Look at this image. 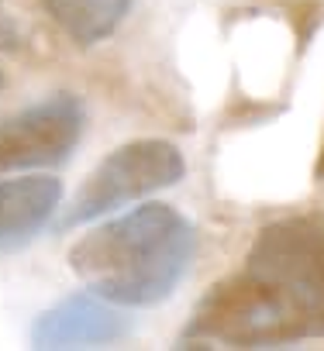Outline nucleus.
<instances>
[{
  "instance_id": "f257e3e1",
  "label": "nucleus",
  "mask_w": 324,
  "mask_h": 351,
  "mask_svg": "<svg viewBox=\"0 0 324 351\" xmlns=\"http://www.w3.org/2000/svg\"><path fill=\"white\" fill-rule=\"evenodd\" d=\"M324 337V217H286L259 231L242 269L194 310L183 348H276Z\"/></svg>"
},
{
  "instance_id": "f03ea898",
  "label": "nucleus",
  "mask_w": 324,
  "mask_h": 351,
  "mask_svg": "<svg viewBox=\"0 0 324 351\" xmlns=\"http://www.w3.org/2000/svg\"><path fill=\"white\" fill-rule=\"evenodd\" d=\"M194 255V224L166 204H148L90 231L69 252V265L107 303L152 306L173 296Z\"/></svg>"
},
{
  "instance_id": "7ed1b4c3",
  "label": "nucleus",
  "mask_w": 324,
  "mask_h": 351,
  "mask_svg": "<svg viewBox=\"0 0 324 351\" xmlns=\"http://www.w3.org/2000/svg\"><path fill=\"white\" fill-rule=\"evenodd\" d=\"M183 172H187V162H183L180 148L170 141L145 138V141L121 145L90 172V180L80 186V193L69 204V210L62 214L59 228L62 231L80 228V224L97 221L138 197L166 190L183 180Z\"/></svg>"
},
{
  "instance_id": "20e7f679",
  "label": "nucleus",
  "mask_w": 324,
  "mask_h": 351,
  "mask_svg": "<svg viewBox=\"0 0 324 351\" xmlns=\"http://www.w3.org/2000/svg\"><path fill=\"white\" fill-rule=\"evenodd\" d=\"M86 110L73 93H52L0 121V172L62 165L80 145Z\"/></svg>"
},
{
  "instance_id": "39448f33",
  "label": "nucleus",
  "mask_w": 324,
  "mask_h": 351,
  "mask_svg": "<svg viewBox=\"0 0 324 351\" xmlns=\"http://www.w3.org/2000/svg\"><path fill=\"white\" fill-rule=\"evenodd\" d=\"M124 334L128 320L97 293L66 296L62 303L45 310L32 327L35 348H100L121 341Z\"/></svg>"
},
{
  "instance_id": "423d86ee",
  "label": "nucleus",
  "mask_w": 324,
  "mask_h": 351,
  "mask_svg": "<svg viewBox=\"0 0 324 351\" xmlns=\"http://www.w3.org/2000/svg\"><path fill=\"white\" fill-rule=\"evenodd\" d=\"M62 183L52 176L0 180V252L28 245L59 210Z\"/></svg>"
},
{
  "instance_id": "0eeeda50",
  "label": "nucleus",
  "mask_w": 324,
  "mask_h": 351,
  "mask_svg": "<svg viewBox=\"0 0 324 351\" xmlns=\"http://www.w3.org/2000/svg\"><path fill=\"white\" fill-rule=\"evenodd\" d=\"M42 8L76 45L86 49L117 32L131 0H42Z\"/></svg>"
},
{
  "instance_id": "6e6552de",
  "label": "nucleus",
  "mask_w": 324,
  "mask_h": 351,
  "mask_svg": "<svg viewBox=\"0 0 324 351\" xmlns=\"http://www.w3.org/2000/svg\"><path fill=\"white\" fill-rule=\"evenodd\" d=\"M0 90H4V73H0Z\"/></svg>"
}]
</instances>
